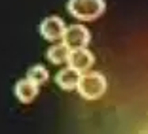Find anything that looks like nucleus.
Returning <instances> with one entry per match:
<instances>
[{
    "mask_svg": "<svg viewBox=\"0 0 148 134\" xmlns=\"http://www.w3.org/2000/svg\"><path fill=\"white\" fill-rule=\"evenodd\" d=\"M106 78L101 72H82L76 85V91L86 100H99L106 93Z\"/></svg>",
    "mask_w": 148,
    "mask_h": 134,
    "instance_id": "nucleus-1",
    "label": "nucleus"
},
{
    "mask_svg": "<svg viewBox=\"0 0 148 134\" xmlns=\"http://www.w3.org/2000/svg\"><path fill=\"white\" fill-rule=\"evenodd\" d=\"M66 9L78 21H95L106 9L105 0H69Z\"/></svg>",
    "mask_w": 148,
    "mask_h": 134,
    "instance_id": "nucleus-2",
    "label": "nucleus"
},
{
    "mask_svg": "<svg viewBox=\"0 0 148 134\" xmlns=\"http://www.w3.org/2000/svg\"><path fill=\"white\" fill-rule=\"evenodd\" d=\"M89 40H91V32L87 30L84 25H70V26L65 28V34H63V42H65L70 49L87 47Z\"/></svg>",
    "mask_w": 148,
    "mask_h": 134,
    "instance_id": "nucleus-3",
    "label": "nucleus"
},
{
    "mask_svg": "<svg viewBox=\"0 0 148 134\" xmlns=\"http://www.w3.org/2000/svg\"><path fill=\"white\" fill-rule=\"evenodd\" d=\"M65 21L57 15H51V17H46L42 23H40V34H42L44 40L48 42H59L63 40V34H65Z\"/></svg>",
    "mask_w": 148,
    "mask_h": 134,
    "instance_id": "nucleus-4",
    "label": "nucleus"
},
{
    "mask_svg": "<svg viewBox=\"0 0 148 134\" xmlns=\"http://www.w3.org/2000/svg\"><path fill=\"white\" fill-rule=\"evenodd\" d=\"M66 62H69L70 68L78 70V72H87L95 62V55L87 47H76V49H70Z\"/></svg>",
    "mask_w": 148,
    "mask_h": 134,
    "instance_id": "nucleus-5",
    "label": "nucleus"
},
{
    "mask_svg": "<svg viewBox=\"0 0 148 134\" xmlns=\"http://www.w3.org/2000/svg\"><path fill=\"white\" fill-rule=\"evenodd\" d=\"M38 91H40V85L34 83V81H31L29 78L19 79V81L15 83V87H13L15 98H17L19 102H23V104H31L32 100L38 96Z\"/></svg>",
    "mask_w": 148,
    "mask_h": 134,
    "instance_id": "nucleus-6",
    "label": "nucleus"
},
{
    "mask_svg": "<svg viewBox=\"0 0 148 134\" xmlns=\"http://www.w3.org/2000/svg\"><path fill=\"white\" fill-rule=\"evenodd\" d=\"M80 74L78 70L70 68V66H66V68L59 70L55 76V83L59 87H61L63 91H74L76 89V85H78V79H80Z\"/></svg>",
    "mask_w": 148,
    "mask_h": 134,
    "instance_id": "nucleus-7",
    "label": "nucleus"
},
{
    "mask_svg": "<svg viewBox=\"0 0 148 134\" xmlns=\"http://www.w3.org/2000/svg\"><path fill=\"white\" fill-rule=\"evenodd\" d=\"M69 53H70V47L63 42V43H53L51 47L48 49L46 57H48V61L51 62V64L59 66V64H65V62L69 61Z\"/></svg>",
    "mask_w": 148,
    "mask_h": 134,
    "instance_id": "nucleus-8",
    "label": "nucleus"
},
{
    "mask_svg": "<svg viewBox=\"0 0 148 134\" xmlns=\"http://www.w3.org/2000/svg\"><path fill=\"white\" fill-rule=\"evenodd\" d=\"M27 78L31 79V81L38 83V85H42V83H46V81L49 79V72H48V68H46V66L34 64V66H31V68H29V72H27Z\"/></svg>",
    "mask_w": 148,
    "mask_h": 134,
    "instance_id": "nucleus-9",
    "label": "nucleus"
}]
</instances>
